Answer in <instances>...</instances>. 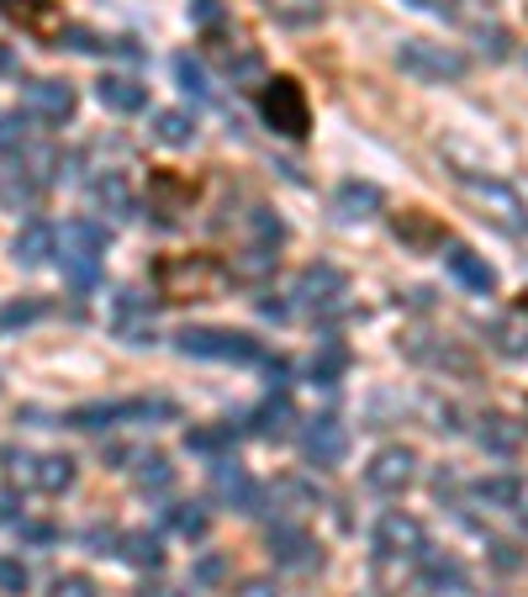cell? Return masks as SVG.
<instances>
[{
	"label": "cell",
	"instance_id": "cell-1",
	"mask_svg": "<svg viewBox=\"0 0 528 597\" xmlns=\"http://www.w3.org/2000/svg\"><path fill=\"white\" fill-rule=\"evenodd\" d=\"M222 280H228V269L211 254H170L153 265V286L164 301H206L222 291Z\"/></svg>",
	"mask_w": 528,
	"mask_h": 597
},
{
	"label": "cell",
	"instance_id": "cell-2",
	"mask_svg": "<svg viewBox=\"0 0 528 597\" xmlns=\"http://www.w3.org/2000/svg\"><path fill=\"white\" fill-rule=\"evenodd\" d=\"M397 69L408 80H423V85H444V80H466V54H455L449 43H434V37H402L397 43Z\"/></svg>",
	"mask_w": 528,
	"mask_h": 597
},
{
	"label": "cell",
	"instance_id": "cell-3",
	"mask_svg": "<svg viewBox=\"0 0 528 597\" xmlns=\"http://www.w3.org/2000/svg\"><path fill=\"white\" fill-rule=\"evenodd\" d=\"M101 254H106V233L95 228V222H64L59 233V260H64V275H69V286L74 291H95V280H101Z\"/></svg>",
	"mask_w": 528,
	"mask_h": 597
},
{
	"label": "cell",
	"instance_id": "cell-4",
	"mask_svg": "<svg viewBox=\"0 0 528 597\" xmlns=\"http://www.w3.org/2000/svg\"><path fill=\"white\" fill-rule=\"evenodd\" d=\"M180 407L170 402V397H133V402H85V407H74V413H64V423L69 428H85V434H95V428H117L122 418H175Z\"/></svg>",
	"mask_w": 528,
	"mask_h": 597
},
{
	"label": "cell",
	"instance_id": "cell-5",
	"mask_svg": "<svg viewBox=\"0 0 528 597\" xmlns=\"http://www.w3.org/2000/svg\"><path fill=\"white\" fill-rule=\"evenodd\" d=\"M175 349L180 355H191V359H233V365H254V359H264L260 338L233 333V329H180Z\"/></svg>",
	"mask_w": 528,
	"mask_h": 597
},
{
	"label": "cell",
	"instance_id": "cell-6",
	"mask_svg": "<svg viewBox=\"0 0 528 597\" xmlns=\"http://www.w3.org/2000/svg\"><path fill=\"white\" fill-rule=\"evenodd\" d=\"M296 307H307V312H318V318H338L344 307H349V280H344V269L338 265H307L301 275H296Z\"/></svg>",
	"mask_w": 528,
	"mask_h": 597
},
{
	"label": "cell",
	"instance_id": "cell-7",
	"mask_svg": "<svg viewBox=\"0 0 528 597\" xmlns=\"http://www.w3.org/2000/svg\"><path fill=\"white\" fill-rule=\"evenodd\" d=\"M5 466L16 477H27V486L43 492V497H59V492L74 486V460L69 455H16V449H5Z\"/></svg>",
	"mask_w": 528,
	"mask_h": 597
},
{
	"label": "cell",
	"instance_id": "cell-8",
	"mask_svg": "<svg viewBox=\"0 0 528 597\" xmlns=\"http://www.w3.org/2000/svg\"><path fill=\"white\" fill-rule=\"evenodd\" d=\"M376 550H381V561H423V550H428V535H423V524L412 518V513H381V524H376Z\"/></svg>",
	"mask_w": 528,
	"mask_h": 597
},
{
	"label": "cell",
	"instance_id": "cell-9",
	"mask_svg": "<svg viewBox=\"0 0 528 597\" xmlns=\"http://www.w3.org/2000/svg\"><path fill=\"white\" fill-rule=\"evenodd\" d=\"M344 455H349V434H344V423L338 418H307L301 423V460L307 466H318V471H333V466H344Z\"/></svg>",
	"mask_w": 528,
	"mask_h": 597
},
{
	"label": "cell",
	"instance_id": "cell-10",
	"mask_svg": "<svg viewBox=\"0 0 528 597\" xmlns=\"http://www.w3.org/2000/svg\"><path fill=\"white\" fill-rule=\"evenodd\" d=\"M264 122L286 138H301L307 133V101H301V85L296 80H269L264 85Z\"/></svg>",
	"mask_w": 528,
	"mask_h": 597
},
{
	"label": "cell",
	"instance_id": "cell-11",
	"mask_svg": "<svg viewBox=\"0 0 528 597\" xmlns=\"http://www.w3.org/2000/svg\"><path fill=\"white\" fill-rule=\"evenodd\" d=\"M211 492H217V503H228L233 513H260L264 503L260 481L249 477L238 460H228V455H217V466H211Z\"/></svg>",
	"mask_w": 528,
	"mask_h": 597
},
{
	"label": "cell",
	"instance_id": "cell-12",
	"mask_svg": "<svg viewBox=\"0 0 528 597\" xmlns=\"http://www.w3.org/2000/svg\"><path fill=\"white\" fill-rule=\"evenodd\" d=\"M191 202H196V185H191V180L170 175V170H159V175L148 180V217H153L159 228H175L180 217L191 211Z\"/></svg>",
	"mask_w": 528,
	"mask_h": 597
},
{
	"label": "cell",
	"instance_id": "cell-13",
	"mask_svg": "<svg viewBox=\"0 0 528 597\" xmlns=\"http://www.w3.org/2000/svg\"><path fill=\"white\" fill-rule=\"evenodd\" d=\"M412 466H417V455H412L408 445L376 449V455H370V466H365V486H370V492H381V497H397V492H408V486H412Z\"/></svg>",
	"mask_w": 528,
	"mask_h": 597
},
{
	"label": "cell",
	"instance_id": "cell-14",
	"mask_svg": "<svg viewBox=\"0 0 528 597\" xmlns=\"http://www.w3.org/2000/svg\"><path fill=\"white\" fill-rule=\"evenodd\" d=\"M22 106H27V117L48 122V127H64V122L74 117V90L64 85V80H27Z\"/></svg>",
	"mask_w": 528,
	"mask_h": 597
},
{
	"label": "cell",
	"instance_id": "cell-15",
	"mask_svg": "<svg viewBox=\"0 0 528 597\" xmlns=\"http://www.w3.org/2000/svg\"><path fill=\"white\" fill-rule=\"evenodd\" d=\"M269 555H275V566L286 571H312L323 555H318V544L307 529H296V524H275L269 529Z\"/></svg>",
	"mask_w": 528,
	"mask_h": 597
},
{
	"label": "cell",
	"instance_id": "cell-16",
	"mask_svg": "<svg viewBox=\"0 0 528 597\" xmlns=\"http://www.w3.org/2000/svg\"><path fill=\"white\" fill-rule=\"evenodd\" d=\"M444 265H449V275H455L466 291H475V297H492V291H497V269L486 265L475 249H466V243H449Z\"/></svg>",
	"mask_w": 528,
	"mask_h": 597
},
{
	"label": "cell",
	"instance_id": "cell-17",
	"mask_svg": "<svg viewBox=\"0 0 528 597\" xmlns=\"http://www.w3.org/2000/svg\"><path fill=\"white\" fill-rule=\"evenodd\" d=\"M54 254H59V233H54L48 222H37V217H32V222L16 228V239H11V260H16V265L37 269V265H48Z\"/></svg>",
	"mask_w": 528,
	"mask_h": 597
},
{
	"label": "cell",
	"instance_id": "cell-18",
	"mask_svg": "<svg viewBox=\"0 0 528 597\" xmlns=\"http://www.w3.org/2000/svg\"><path fill=\"white\" fill-rule=\"evenodd\" d=\"M333 207H338L344 222H370V217L386 207V196H381V185H376V180H344V185H338V196H333Z\"/></svg>",
	"mask_w": 528,
	"mask_h": 597
},
{
	"label": "cell",
	"instance_id": "cell-19",
	"mask_svg": "<svg viewBox=\"0 0 528 597\" xmlns=\"http://www.w3.org/2000/svg\"><path fill=\"white\" fill-rule=\"evenodd\" d=\"M0 16H11L16 27H27L32 37H59V5L54 0H0Z\"/></svg>",
	"mask_w": 528,
	"mask_h": 597
},
{
	"label": "cell",
	"instance_id": "cell-20",
	"mask_svg": "<svg viewBox=\"0 0 528 597\" xmlns=\"http://www.w3.org/2000/svg\"><path fill=\"white\" fill-rule=\"evenodd\" d=\"M95 95H101L106 112H122V117H133V112L148 106V85H138L133 74H101V80H95Z\"/></svg>",
	"mask_w": 528,
	"mask_h": 597
},
{
	"label": "cell",
	"instance_id": "cell-21",
	"mask_svg": "<svg viewBox=\"0 0 528 597\" xmlns=\"http://www.w3.org/2000/svg\"><path fill=\"white\" fill-rule=\"evenodd\" d=\"M423 587L428 593H460L466 587V566L455 561V555H434V550H423Z\"/></svg>",
	"mask_w": 528,
	"mask_h": 597
},
{
	"label": "cell",
	"instance_id": "cell-22",
	"mask_svg": "<svg viewBox=\"0 0 528 597\" xmlns=\"http://www.w3.org/2000/svg\"><path fill=\"white\" fill-rule=\"evenodd\" d=\"M296 423V407L286 397H269L264 407H254V418H249V434H260V439H286Z\"/></svg>",
	"mask_w": 528,
	"mask_h": 597
},
{
	"label": "cell",
	"instance_id": "cell-23",
	"mask_svg": "<svg viewBox=\"0 0 528 597\" xmlns=\"http://www.w3.org/2000/svg\"><path fill=\"white\" fill-rule=\"evenodd\" d=\"M475 439H481V449H492V455H518V445H524V428L513 418H502V413H486L481 418V428H475Z\"/></svg>",
	"mask_w": 528,
	"mask_h": 597
},
{
	"label": "cell",
	"instance_id": "cell-24",
	"mask_svg": "<svg viewBox=\"0 0 528 597\" xmlns=\"http://www.w3.org/2000/svg\"><path fill=\"white\" fill-rule=\"evenodd\" d=\"M90 191H95V207L112 211V217H133V211H138V202H133V191H127V180H122L117 170H106Z\"/></svg>",
	"mask_w": 528,
	"mask_h": 597
},
{
	"label": "cell",
	"instance_id": "cell-25",
	"mask_svg": "<svg viewBox=\"0 0 528 597\" xmlns=\"http://www.w3.org/2000/svg\"><path fill=\"white\" fill-rule=\"evenodd\" d=\"M264 11L280 22V27H312V22H323V0H260Z\"/></svg>",
	"mask_w": 528,
	"mask_h": 597
},
{
	"label": "cell",
	"instance_id": "cell-26",
	"mask_svg": "<svg viewBox=\"0 0 528 597\" xmlns=\"http://www.w3.org/2000/svg\"><path fill=\"white\" fill-rule=\"evenodd\" d=\"M117 544H122L117 555L127 561V566H138V571L164 566V544H159V535H144V529H138V535H122Z\"/></svg>",
	"mask_w": 528,
	"mask_h": 597
},
{
	"label": "cell",
	"instance_id": "cell-27",
	"mask_svg": "<svg viewBox=\"0 0 528 597\" xmlns=\"http://www.w3.org/2000/svg\"><path fill=\"white\" fill-rule=\"evenodd\" d=\"M344 365H349V349H344L338 338H328L323 349L312 355V387H338V376H344Z\"/></svg>",
	"mask_w": 528,
	"mask_h": 597
},
{
	"label": "cell",
	"instance_id": "cell-28",
	"mask_svg": "<svg viewBox=\"0 0 528 597\" xmlns=\"http://www.w3.org/2000/svg\"><path fill=\"white\" fill-rule=\"evenodd\" d=\"M153 138L170 143V149H185L196 138V122H191V112H159L153 117Z\"/></svg>",
	"mask_w": 528,
	"mask_h": 597
},
{
	"label": "cell",
	"instance_id": "cell-29",
	"mask_svg": "<svg viewBox=\"0 0 528 597\" xmlns=\"http://www.w3.org/2000/svg\"><path fill=\"white\" fill-rule=\"evenodd\" d=\"M475 497H481L486 508H518V497H524V481H518V477L475 481Z\"/></svg>",
	"mask_w": 528,
	"mask_h": 597
},
{
	"label": "cell",
	"instance_id": "cell-30",
	"mask_svg": "<svg viewBox=\"0 0 528 597\" xmlns=\"http://www.w3.org/2000/svg\"><path fill=\"white\" fill-rule=\"evenodd\" d=\"M138 318H144V297H138V291H117V329L127 333L133 344H148L153 333H148Z\"/></svg>",
	"mask_w": 528,
	"mask_h": 597
},
{
	"label": "cell",
	"instance_id": "cell-31",
	"mask_svg": "<svg viewBox=\"0 0 528 597\" xmlns=\"http://www.w3.org/2000/svg\"><path fill=\"white\" fill-rule=\"evenodd\" d=\"M133 481H138V492H164V486L175 481L170 455H144V460H138V471H133Z\"/></svg>",
	"mask_w": 528,
	"mask_h": 597
},
{
	"label": "cell",
	"instance_id": "cell-32",
	"mask_svg": "<svg viewBox=\"0 0 528 597\" xmlns=\"http://www.w3.org/2000/svg\"><path fill=\"white\" fill-rule=\"evenodd\" d=\"M37 318H48V301H43V297L5 301V307H0V333H11V329H27V323H37Z\"/></svg>",
	"mask_w": 528,
	"mask_h": 597
},
{
	"label": "cell",
	"instance_id": "cell-33",
	"mask_svg": "<svg viewBox=\"0 0 528 597\" xmlns=\"http://www.w3.org/2000/svg\"><path fill=\"white\" fill-rule=\"evenodd\" d=\"M164 524L185 539H202L206 535V508H196V503H170V508H164Z\"/></svg>",
	"mask_w": 528,
	"mask_h": 597
},
{
	"label": "cell",
	"instance_id": "cell-34",
	"mask_svg": "<svg viewBox=\"0 0 528 597\" xmlns=\"http://www.w3.org/2000/svg\"><path fill=\"white\" fill-rule=\"evenodd\" d=\"M238 439L233 423H217V428H191L185 434V449H196V455H217V449H228Z\"/></svg>",
	"mask_w": 528,
	"mask_h": 597
},
{
	"label": "cell",
	"instance_id": "cell-35",
	"mask_svg": "<svg viewBox=\"0 0 528 597\" xmlns=\"http://www.w3.org/2000/svg\"><path fill=\"white\" fill-rule=\"evenodd\" d=\"M249 228H254V243H264V249H280V243H286V222H280L269 207L249 211Z\"/></svg>",
	"mask_w": 528,
	"mask_h": 597
},
{
	"label": "cell",
	"instance_id": "cell-36",
	"mask_svg": "<svg viewBox=\"0 0 528 597\" xmlns=\"http://www.w3.org/2000/svg\"><path fill=\"white\" fill-rule=\"evenodd\" d=\"M175 80L185 95H196V101H211V85H206V69L191 54H175Z\"/></svg>",
	"mask_w": 528,
	"mask_h": 597
},
{
	"label": "cell",
	"instance_id": "cell-37",
	"mask_svg": "<svg viewBox=\"0 0 528 597\" xmlns=\"http://www.w3.org/2000/svg\"><path fill=\"white\" fill-rule=\"evenodd\" d=\"M228 555H222V550H211V555H202V561H196V566H191V582H196V587H217V582H228Z\"/></svg>",
	"mask_w": 528,
	"mask_h": 597
},
{
	"label": "cell",
	"instance_id": "cell-38",
	"mask_svg": "<svg viewBox=\"0 0 528 597\" xmlns=\"http://www.w3.org/2000/svg\"><path fill=\"white\" fill-rule=\"evenodd\" d=\"M16 149H27V112L0 117V153H16Z\"/></svg>",
	"mask_w": 528,
	"mask_h": 597
},
{
	"label": "cell",
	"instance_id": "cell-39",
	"mask_svg": "<svg viewBox=\"0 0 528 597\" xmlns=\"http://www.w3.org/2000/svg\"><path fill=\"white\" fill-rule=\"evenodd\" d=\"M397 233L408 243H434L439 239V228L428 222V217H417V211H402V222H397Z\"/></svg>",
	"mask_w": 528,
	"mask_h": 597
},
{
	"label": "cell",
	"instance_id": "cell-40",
	"mask_svg": "<svg viewBox=\"0 0 528 597\" xmlns=\"http://www.w3.org/2000/svg\"><path fill=\"white\" fill-rule=\"evenodd\" d=\"M222 64H228V74H233V80H254V74H260V54H254V48H222Z\"/></svg>",
	"mask_w": 528,
	"mask_h": 597
},
{
	"label": "cell",
	"instance_id": "cell-41",
	"mask_svg": "<svg viewBox=\"0 0 528 597\" xmlns=\"http://www.w3.org/2000/svg\"><path fill=\"white\" fill-rule=\"evenodd\" d=\"M48 597H101V593H95V582H90V576L69 571V576H59V582L48 587Z\"/></svg>",
	"mask_w": 528,
	"mask_h": 597
},
{
	"label": "cell",
	"instance_id": "cell-42",
	"mask_svg": "<svg viewBox=\"0 0 528 597\" xmlns=\"http://www.w3.org/2000/svg\"><path fill=\"white\" fill-rule=\"evenodd\" d=\"M0 593L5 597L27 593V566H22V561H5V555H0Z\"/></svg>",
	"mask_w": 528,
	"mask_h": 597
},
{
	"label": "cell",
	"instance_id": "cell-43",
	"mask_svg": "<svg viewBox=\"0 0 528 597\" xmlns=\"http://www.w3.org/2000/svg\"><path fill=\"white\" fill-rule=\"evenodd\" d=\"M191 22L196 27H217L222 22V0H191Z\"/></svg>",
	"mask_w": 528,
	"mask_h": 597
},
{
	"label": "cell",
	"instance_id": "cell-44",
	"mask_svg": "<svg viewBox=\"0 0 528 597\" xmlns=\"http://www.w3.org/2000/svg\"><path fill=\"white\" fill-rule=\"evenodd\" d=\"M481 54L502 59V54H507V32H502V27H481Z\"/></svg>",
	"mask_w": 528,
	"mask_h": 597
},
{
	"label": "cell",
	"instance_id": "cell-45",
	"mask_svg": "<svg viewBox=\"0 0 528 597\" xmlns=\"http://www.w3.org/2000/svg\"><path fill=\"white\" fill-rule=\"evenodd\" d=\"M233 597H280V587H275L269 576H254V582H243Z\"/></svg>",
	"mask_w": 528,
	"mask_h": 597
},
{
	"label": "cell",
	"instance_id": "cell-46",
	"mask_svg": "<svg viewBox=\"0 0 528 597\" xmlns=\"http://www.w3.org/2000/svg\"><path fill=\"white\" fill-rule=\"evenodd\" d=\"M492 561H497L502 571H513V566H518V555H513V544H502V539H497V544H492Z\"/></svg>",
	"mask_w": 528,
	"mask_h": 597
},
{
	"label": "cell",
	"instance_id": "cell-47",
	"mask_svg": "<svg viewBox=\"0 0 528 597\" xmlns=\"http://www.w3.org/2000/svg\"><path fill=\"white\" fill-rule=\"evenodd\" d=\"M22 535H27V539H37V544H48V539H54V529H48V524H27Z\"/></svg>",
	"mask_w": 528,
	"mask_h": 597
},
{
	"label": "cell",
	"instance_id": "cell-48",
	"mask_svg": "<svg viewBox=\"0 0 528 597\" xmlns=\"http://www.w3.org/2000/svg\"><path fill=\"white\" fill-rule=\"evenodd\" d=\"M138 597H185V593H175V587H144Z\"/></svg>",
	"mask_w": 528,
	"mask_h": 597
},
{
	"label": "cell",
	"instance_id": "cell-49",
	"mask_svg": "<svg viewBox=\"0 0 528 597\" xmlns=\"http://www.w3.org/2000/svg\"><path fill=\"white\" fill-rule=\"evenodd\" d=\"M5 518H16V503H11V497H0V524H5Z\"/></svg>",
	"mask_w": 528,
	"mask_h": 597
},
{
	"label": "cell",
	"instance_id": "cell-50",
	"mask_svg": "<svg viewBox=\"0 0 528 597\" xmlns=\"http://www.w3.org/2000/svg\"><path fill=\"white\" fill-rule=\"evenodd\" d=\"M0 69H11V54H5V48H0Z\"/></svg>",
	"mask_w": 528,
	"mask_h": 597
}]
</instances>
